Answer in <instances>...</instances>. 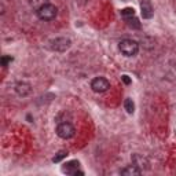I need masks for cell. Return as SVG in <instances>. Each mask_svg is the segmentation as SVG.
<instances>
[{"label":"cell","mask_w":176,"mask_h":176,"mask_svg":"<svg viewBox=\"0 0 176 176\" xmlns=\"http://www.w3.org/2000/svg\"><path fill=\"white\" fill-rule=\"evenodd\" d=\"M37 16L41 19V21H52L55 19V16L58 15V8L55 7L54 4H50V3H46V4L40 6L36 11Z\"/></svg>","instance_id":"6da1fadb"},{"label":"cell","mask_w":176,"mask_h":176,"mask_svg":"<svg viewBox=\"0 0 176 176\" xmlns=\"http://www.w3.org/2000/svg\"><path fill=\"white\" fill-rule=\"evenodd\" d=\"M72 41L68 37H57L52 38L51 41H48V48L51 51H57V52H65L66 50L70 48Z\"/></svg>","instance_id":"7a4b0ae2"},{"label":"cell","mask_w":176,"mask_h":176,"mask_svg":"<svg viewBox=\"0 0 176 176\" xmlns=\"http://www.w3.org/2000/svg\"><path fill=\"white\" fill-rule=\"evenodd\" d=\"M120 51L123 52L125 57H134V55H136L138 51H139V44L134 40L125 38V40L120 41Z\"/></svg>","instance_id":"3957f363"},{"label":"cell","mask_w":176,"mask_h":176,"mask_svg":"<svg viewBox=\"0 0 176 176\" xmlns=\"http://www.w3.org/2000/svg\"><path fill=\"white\" fill-rule=\"evenodd\" d=\"M74 127L70 123H62L57 127V135L62 139H69L74 135Z\"/></svg>","instance_id":"277c9868"},{"label":"cell","mask_w":176,"mask_h":176,"mask_svg":"<svg viewBox=\"0 0 176 176\" xmlns=\"http://www.w3.org/2000/svg\"><path fill=\"white\" fill-rule=\"evenodd\" d=\"M91 88H92L95 92H105L110 88V82L109 80H106L105 77H96L91 81Z\"/></svg>","instance_id":"5b68a950"},{"label":"cell","mask_w":176,"mask_h":176,"mask_svg":"<svg viewBox=\"0 0 176 176\" xmlns=\"http://www.w3.org/2000/svg\"><path fill=\"white\" fill-rule=\"evenodd\" d=\"M140 10H142V16L145 19H150L154 14L153 6H151L150 0H142V2H140Z\"/></svg>","instance_id":"8992f818"},{"label":"cell","mask_w":176,"mask_h":176,"mask_svg":"<svg viewBox=\"0 0 176 176\" xmlns=\"http://www.w3.org/2000/svg\"><path fill=\"white\" fill-rule=\"evenodd\" d=\"M15 91L18 95L28 96L30 92H32V87H30L29 82H18V84L15 85Z\"/></svg>","instance_id":"52a82bcc"},{"label":"cell","mask_w":176,"mask_h":176,"mask_svg":"<svg viewBox=\"0 0 176 176\" xmlns=\"http://www.w3.org/2000/svg\"><path fill=\"white\" fill-rule=\"evenodd\" d=\"M79 165H80V162L76 161V160H73V161L66 162V164L62 167V170L66 173H70V175H74V173L77 172V169H79Z\"/></svg>","instance_id":"ba28073f"},{"label":"cell","mask_w":176,"mask_h":176,"mask_svg":"<svg viewBox=\"0 0 176 176\" xmlns=\"http://www.w3.org/2000/svg\"><path fill=\"white\" fill-rule=\"evenodd\" d=\"M121 173L125 176H132V175H140V169H138L136 165H128L121 170Z\"/></svg>","instance_id":"9c48e42d"},{"label":"cell","mask_w":176,"mask_h":176,"mask_svg":"<svg viewBox=\"0 0 176 176\" xmlns=\"http://www.w3.org/2000/svg\"><path fill=\"white\" fill-rule=\"evenodd\" d=\"M124 107H125L127 113H129V114H132V113L135 112V103L132 99H125V102H124Z\"/></svg>","instance_id":"30bf717a"},{"label":"cell","mask_w":176,"mask_h":176,"mask_svg":"<svg viewBox=\"0 0 176 176\" xmlns=\"http://www.w3.org/2000/svg\"><path fill=\"white\" fill-rule=\"evenodd\" d=\"M121 15H123L124 18H131V16L135 15V10L131 7H127V8H124V10H121Z\"/></svg>","instance_id":"8fae6325"},{"label":"cell","mask_w":176,"mask_h":176,"mask_svg":"<svg viewBox=\"0 0 176 176\" xmlns=\"http://www.w3.org/2000/svg\"><path fill=\"white\" fill-rule=\"evenodd\" d=\"M125 21H127V24H128L131 28H136V29H139V28H140L139 21H138L136 18H134V16H131V18H125Z\"/></svg>","instance_id":"7c38bea8"},{"label":"cell","mask_w":176,"mask_h":176,"mask_svg":"<svg viewBox=\"0 0 176 176\" xmlns=\"http://www.w3.org/2000/svg\"><path fill=\"white\" fill-rule=\"evenodd\" d=\"M66 156H68V151H59V153H58L54 158H52V161H54V162H59V161H62L63 158H66Z\"/></svg>","instance_id":"4fadbf2b"},{"label":"cell","mask_w":176,"mask_h":176,"mask_svg":"<svg viewBox=\"0 0 176 176\" xmlns=\"http://www.w3.org/2000/svg\"><path fill=\"white\" fill-rule=\"evenodd\" d=\"M10 62H13V58L11 57H3L2 58V65L3 66H7Z\"/></svg>","instance_id":"5bb4252c"},{"label":"cell","mask_w":176,"mask_h":176,"mask_svg":"<svg viewBox=\"0 0 176 176\" xmlns=\"http://www.w3.org/2000/svg\"><path fill=\"white\" fill-rule=\"evenodd\" d=\"M121 79H123V81H124V84H127V85H129L131 84V79H129L128 76H127V74H124L123 77H121Z\"/></svg>","instance_id":"9a60e30c"}]
</instances>
